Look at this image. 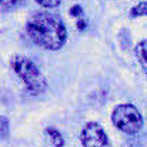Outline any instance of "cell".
<instances>
[{"instance_id": "7a4b0ae2", "label": "cell", "mask_w": 147, "mask_h": 147, "mask_svg": "<svg viewBox=\"0 0 147 147\" xmlns=\"http://www.w3.org/2000/svg\"><path fill=\"white\" fill-rule=\"evenodd\" d=\"M10 67L11 70L22 79V82L26 84L27 90L33 94H40L46 92L47 89V80L40 71V69L26 56L14 54L10 59Z\"/></svg>"}, {"instance_id": "ba28073f", "label": "cell", "mask_w": 147, "mask_h": 147, "mask_svg": "<svg viewBox=\"0 0 147 147\" xmlns=\"http://www.w3.org/2000/svg\"><path fill=\"white\" fill-rule=\"evenodd\" d=\"M131 17H139V16H147V1L139 3L137 6H134L130 11Z\"/></svg>"}, {"instance_id": "3957f363", "label": "cell", "mask_w": 147, "mask_h": 147, "mask_svg": "<svg viewBox=\"0 0 147 147\" xmlns=\"http://www.w3.org/2000/svg\"><path fill=\"white\" fill-rule=\"evenodd\" d=\"M113 124L126 134H136L143 126V117L133 104H120L113 110Z\"/></svg>"}, {"instance_id": "6da1fadb", "label": "cell", "mask_w": 147, "mask_h": 147, "mask_svg": "<svg viewBox=\"0 0 147 147\" xmlns=\"http://www.w3.org/2000/svg\"><path fill=\"white\" fill-rule=\"evenodd\" d=\"M26 33L40 47L46 50H60L67 40V30L63 20L47 11H39L29 17Z\"/></svg>"}, {"instance_id": "52a82bcc", "label": "cell", "mask_w": 147, "mask_h": 147, "mask_svg": "<svg viewBox=\"0 0 147 147\" xmlns=\"http://www.w3.org/2000/svg\"><path fill=\"white\" fill-rule=\"evenodd\" d=\"M47 134H49V137L51 139V143H53L56 147H61L63 144H64L63 136H61L57 130H54V129H49V130H47Z\"/></svg>"}, {"instance_id": "30bf717a", "label": "cell", "mask_w": 147, "mask_h": 147, "mask_svg": "<svg viewBox=\"0 0 147 147\" xmlns=\"http://www.w3.org/2000/svg\"><path fill=\"white\" fill-rule=\"evenodd\" d=\"M37 4H40L42 7H47V9H53V7H57L60 6L61 0H34Z\"/></svg>"}, {"instance_id": "5b68a950", "label": "cell", "mask_w": 147, "mask_h": 147, "mask_svg": "<svg viewBox=\"0 0 147 147\" xmlns=\"http://www.w3.org/2000/svg\"><path fill=\"white\" fill-rule=\"evenodd\" d=\"M136 56H137V60L140 61V66L144 71V74L147 76V39L146 40H142L137 46H136Z\"/></svg>"}, {"instance_id": "8992f818", "label": "cell", "mask_w": 147, "mask_h": 147, "mask_svg": "<svg viewBox=\"0 0 147 147\" xmlns=\"http://www.w3.org/2000/svg\"><path fill=\"white\" fill-rule=\"evenodd\" d=\"M26 0H0V10L1 11H13L22 7Z\"/></svg>"}, {"instance_id": "277c9868", "label": "cell", "mask_w": 147, "mask_h": 147, "mask_svg": "<svg viewBox=\"0 0 147 147\" xmlns=\"http://www.w3.org/2000/svg\"><path fill=\"white\" fill-rule=\"evenodd\" d=\"M80 140L84 147H111L103 127L96 121H90L83 127Z\"/></svg>"}, {"instance_id": "9c48e42d", "label": "cell", "mask_w": 147, "mask_h": 147, "mask_svg": "<svg viewBox=\"0 0 147 147\" xmlns=\"http://www.w3.org/2000/svg\"><path fill=\"white\" fill-rule=\"evenodd\" d=\"M7 136H9V120L0 116V140L7 139Z\"/></svg>"}]
</instances>
